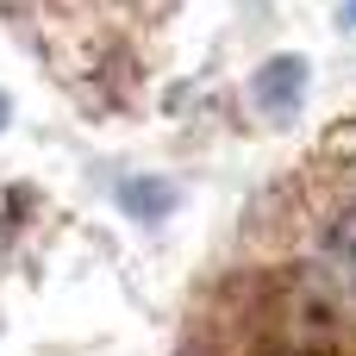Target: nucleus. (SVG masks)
<instances>
[{
    "label": "nucleus",
    "mask_w": 356,
    "mask_h": 356,
    "mask_svg": "<svg viewBox=\"0 0 356 356\" xmlns=\"http://www.w3.org/2000/svg\"><path fill=\"white\" fill-rule=\"evenodd\" d=\"M250 100H257L263 119H294L300 100H307V56H294V50L269 56V63L250 75Z\"/></svg>",
    "instance_id": "1"
},
{
    "label": "nucleus",
    "mask_w": 356,
    "mask_h": 356,
    "mask_svg": "<svg viewBox=\"0 0 356 356\" xmlns=\"http://www.w3.org/2000/svg\"><path fill=\"white\" fill-rule=\"evenodd\" d=\"M319 269L332 275V288H344L356 300V207H338L319 232Z\"/></svg>",
    "instance_id": "2"
},
{
    "label": "nucleus",
    "mask_w": 356,
    "mask_h": 356,
    "mask_svg": "<svg viewBox=\"0 0 356 356\" xmlns=\"http://www.w3.org/2000/svg\"><path fill=\"white\" fill-rule=\"evenodd\" d=\"M119 207H125L131 219L156 225V219L175 207V188H169V181H150V175H138V181H125V188H119Z\"/></svg>",
    "instance_id": "3"
},
{
    "label": "nucleus",
    "mask_w": 356,
    "mask_h": 356,
    "mask_svg": "<svg viewBox=\"0 0 356 356\" xmlns=\"http://www.w3.org/2000/svg\"><path fill=\"white\" fill-rule=\"evenodd\" d=\"M282 356H332V350H319V344H294V350H282Z\"/></svg>",
    "instance_id": "4"
},
{
    "label": "nucleus",
    "mask_w": 356,
    "mask_h": 356,
    "mask_svg": "<svg viewBox=\"0 0 356 356\" xmlns=\"http://www.w3.org/2000/svg\"><path fill=\"white\" fill-rule=\"evenodd\" d=\"M0 125H6V100H0Z\"/></svg>",
    "instance_id": "5"
},
{
    "label": "nucleus",
    "mask_w": 356,
    "mask_h": 356,
    "mask_svg": "<svg viewBox=\"0 0 356 356\" xmlns=\"http://www.w3.org/2000/svg\"><path fill=\"white\" fill-rule=\"evenodd\" d=\"M350 25H356V0H350Z\"/></svg>",
    "instance_id": "6"
}]
</instances>
